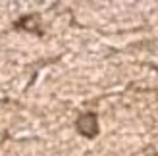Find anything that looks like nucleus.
Segmentation results:
<instances>
[{
	"instance_id": "obj_1",
	"label": "nucleus",
	"mask_w": 158,
	"mask_h": 156,
	"mask_svg": "<svg viewBox=\"0 0 158 156\" xmlns=\"http://www.w3.org/2000/svg\"><path fill=\"white\" fill-rule=\"evenodd\" d=\"M77 129L81 131L83 135H87V137L97 135V129H98V125H97V116H94V114H85V116H81V118L77 120Z\"/></svg>"
}]
</instances>
